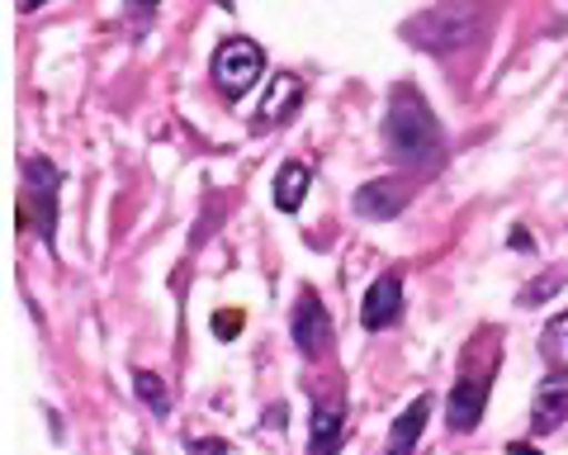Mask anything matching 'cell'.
<instances>
[{
    "mask_svg": "<svg viewBox=\"0 0 568 455\" xmlns=\"http://www.w3.org/2000/svg\"><path fill=\"white\" fill-rule=\"evenodd\" d=\"M384 143H388V152H394L403 166H422V171L440 166V156H446V133H440V119L432 114V104H426L417 91H407V85H398L394 100H388Z\"/></svg>",
    "mask_w": 568,
    "mask_h": 455,
    "instance_id": "cell-1",
    "label": "cell"
},
{
    "mask_svg": "<svg viewBox=\"0 0 568 455\" xmlns=\"http://www.w3.org/2000/svg\"><path fill=\"white\" fill-rule=\"evenodd\" d=\"M484 29H488L484 0H436V6H426L403 24V39L422 52H455L484 39Z\"/></svg>",
    "mask_w": 568,
    "mask_h": 455,
    "instance_id": "cell-2",
    "label": "cell"
},
{
    "mask_svg": "<svg viewBox=\"0 0 568 455\" xmlns=\"http://www.w3.org/2000/svg\"><path fill=\"white\" fill-rule=\"evenodd\" d=\"M209 72H213V85H219L227 100H242L261 81V72H265V52H261L256 39H242V33H237V39L219 43Z\"/></svg>",
    "mask_w": 568,
    "mask_h": 455,
    "instance_id": "cell-3",
    "label": "cell"
},
{
    "mask_svg": "<svg viewBox=\"0 0 568 455\" xmlns=\"http://www.w3.org/2000/svg\"><path fill=\"white\" fill-rule=\"evenodd\" d=\"M24 195L33 204V233H39L48 247L58 237V190H62V171L48 162V156H24Z\"/></svg>",
    "mask_w": 568,
    "mask_h": 455,
    "instance_id": "cell-4",
    "label": "cell"
},
{
    "mask_svg": "<svg viewBox=\"0 0 568 455\" xmlns=\"http://www.w3.org/2000/svg\"><path fill=\"white\" fill-rule=\"evenodd\" d=\"M290 332H294V346H298V356H304V361H323L332 352V318H327V309L317 304L313 290L298 294Z\"/></svg>",
    "mask_w": 568,
    "mask_h": 455,
    "instance_id": "cell-5",
    "label": "cell"
},
{
    "mask_svg": "<svg viewBox=\"0 0 568 455\" xmlns=\"http://www.w3.org/2000/svg\"><path fill=\"white\" fill-rule=\"evenodd\" d=\"M488 394H493V375H465V380H455L450 404H446V427L459 432V436H469L478 423H484Z\"/></svg>",
    "mask_w": 568,
    "mask_h": 455,
    "instance_id": "cell-6",
    "label": "cell"
},
{
    "mask_svg": "<svg viewBox=\"0 0 568 455\" xmlns=\"http://www.w3.org/2000/svg\"><path fill=\"white\" fill-rule=\"evenodd\" d=\"M403 318V280L388 271V275H379L375 285L365 290V304H361V323H365V332H388Z\"/></svg>",
    "mask_w": 568,
    "mask_h": 455,
    "instance_id": "cell-7",
    "label": "cell"
},
{
    "mask_svg": "<svg viewBox=\"0 0 568 455\" xmlns=\"http://www.w3.org/2000/svg\"><path fill=\"white\" fill-rule=\"evenodd\" d=\"M407 200H413V190H407L403 181H365L361 190H355V214L388 223V219L403 214Z\"/></svg>",
    "mask_w": 568,
    "mask_h": 455,
    "instance_id": "cell-8",
    "label": "cell"
},
{
    "mask_svg": "<svg viewBox=\"0 0 568 455\" xmlns=\"http://www.w3.org/2000/svg\"><path fill=\"white\" fill-rule=\"evenodd\" d=\"M346 436V404L342 398H317L308 417V455H332Z\"/></svg>",
    "mask_w": 568,
    "mask_h": 455,
    "instance_id": "cell-9",
    "label": "cell"
},
{
    "mask_svg": "<svg viewBox=\"0 0 568 455\" xmlns=\"http://www.w3.org/2000/svg\"><path fill=\"white\" fill-rule=\"evenodd\" d=\"M298 104H304V81L294 72H275L271 85H265L261 110H256V124H284L290 114H298Z\"/></svg>",
    "mask_w": 568,
    "mask_h": 455,
    "instance_id": "cell-10",
    "label": "cell"
},
{
    "mask_svg": "<svg viewBox=\"0 0 568 455\" xmlns=\"http://www.w3.org/2000/svg\"><path fill=\"white\" fill-rule=\"evenodd\" d=\"M426 417H432V398L417 394L398 417H394V432H388V446L384 455H417V442L426 432Z\"/></svg>",
    "mask_w": 568,
    "mask_h": 455,
    "instance_id": "cell-11",
    "label": "cell"
},
{
    "mask_svg": "<svg viewBox=\"0 0 568 455\" xmlns=\"http://www.w3.org/2000/svg\"><path fill=\"white\" fill-rule=\"evenodd\" d=\"M568 417V380H545L536 390V408H530V427L540 436L555 432L559 423Z\"/></svg>",
    "mask_w": 568,
    "mask_h": 455,
    "instance_id": "cell-12",
    "label": "cell"
},
{
    "mask_svg": "<svg viewBox=\"0 0 568 455\" xmlns=\"http://www.w3.org/2000/svg\"><path fill=\"white\" fill-rule=\"evenodd\" d=\"M308 185H313V171H308L304 162H284V166L275 171V185H271L280 214H294V209H304Z\"/></svg>",
    "mask_w": 568,
    "mask_h": 455,
    "instance_id": "cell-13",
    "label": "cell"
},
{
    "mask_svg": "<svg viewBox=\"0 0 568 455\" xmlns=\"http://www.w3.org/2000/svg\"><path fill=\"white\" fill-rule=\"evenodd\" d=\"M133 394L142 398V408H152V417H166L171 413V390L156 371H133Z\"/></svg>",
    "mask_w": 568,
    "mask_h": 455,
    "instance_id": "cell-14",
    "label": "cell"
},
{
    "mask_svg": "<svg viewBox=\"0 0 568 455\" xmlns=\"http://www.w3.org/2000/svg\"><path fill=\"white\" fill-rule=\"evenodd\" d=\"M564 285H568V261H559V266H549L540 280H530V285L517 294V300H521L526 309H530V304H545L549 294H559Z\"/></svg>",
    "mask_w": 568,
    "mask_h": 455,
    "instance_id": "cell-15",
    "label": "cell"
},
{
    "mask_svg": "<svg viewBox=\"0 0 568 455\" xmlns=\"http://www.w3.org/2000/svg\"><path fill=\"white\" fill-rule=\"evenodd\" d=\"M545 356L555 361L559 371H568V313L549 318V327H545Z\"/></svg>",
    "mask_w": 568,
    "mask_h": 455,
    "instance_id": "cell-16",
    "label": "cell"
},
{
    "mask_svg": "<svg viewBox=\"0 0 568 455\" xmlns=\"http://www.w3.org/2000/svg\"><path fill=\"white\" fill-rule=\"evenodd\" d=\"M209 327H213V337L233 342V337H237V332L246 327V318H242V313H237V309H219V313H213V318H209Z\"/></svg>",
    "mask_w": 568,
    "mask_h": 455,
    "instance_id": "cell-17",
    "label": "cell"
},
{
    "mask_svg": "<svg viewBox=\"0 0 568 455\" xmlns=\"http://www.w3.org/2000/svg\"><path fill=\"white\" fill-rule=\"evenodd\" d=\"M185 446H190V455H233V446H227L223 436H194Z\"/></svg>",
    "mask_w": 568,
    "mask_h": 455,
    "instance_id": "cell-18",
    "label": "cell"
},
{
    "mask_svg": "<svg viewBox=\"0 0 568 455\" xmlns=\"http://www.w3.org/2000/svg\"><path fill=\"white\" fill-rule=\"evenodd\" d=\"M156 6H162V0H123V10H129V20H133V24L152 20V14H156Z\"/></svg>",
    "mask_w": 568,
    "mask_h": 455,
    "instance_id": "cell-19",
    "label": "cell"
},
{
    "mask_svg": "<svg viewBox=\"0 0 568 455\" xmlns=\"http://www.w3.org/2000/svg\"><path fill=\"white\" fill-rule=\"evenodd\" d=\"M511 247H517V252H536V237L521 233V228H517V233H511Z\"/></svg>",
    "mask_w": 568,
    "mask_h": 455,
    "instance_id": "cell-20",
    "label": "cell"
},
{
    "mask_svg": "<svg viewBox=\"0 0 568 455\" xmlns=\"http://www.w3.org/2000/svg\"><path fill=\"white\" fill-rule=\"evenodd\" d=\"M507 455H540V451H536V446H526V442H511Z\"/></svg>",
    "mask_w": 568,
    "mask_h": 455,
    "instance_id": "cell-21",
    "label": "cell"
},
{
    "mask_svg": "<svg viewBox=\"0 0 568 455\" xmlns=\"http://www.w3.org/2000/svg\"><path fill=\"white\" fill-rule=\"evenodd\" d=\"M48 6V0H24V10H43Z\"/></svg>",
    "mask_w": 568,
    "mask_h": 455,
    "instance_id": "cell-22",
    "label": "cell"
},
{
    "mask_svg": "<svg viewBox=\"0 0 568 455\" xmlns=\"http://www.w3.org/2000/svg\"><path fill=\"white\" fill-rule=\"evenodd\" d=\"M213 6H223V10H233V6H237V0H213Z\"/></svg>",
    "mask_w": 568,
    "mask_h": 455,
    "instance_id": "cell-23",
    "label": "cell"
},
{
    "mask_svg": "<svg viewBox=\"0 0 568 455\" xmlns=\"http://www.w3.org/2000/svg\"><path fill=\"white\" fill-rule=\"evenodd\" d=\"M564 6H568V0H564Z\"/></svg>",
    "mask_w": 568,
    "mask_h": 455,
    "instance_id": "cell-24",
    "label": "cell"
}]
</instances>
